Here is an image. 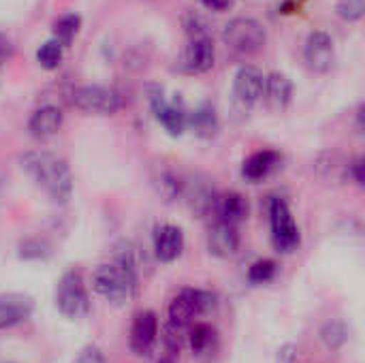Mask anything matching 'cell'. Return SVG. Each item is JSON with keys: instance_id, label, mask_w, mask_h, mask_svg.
<instances>
[{"instance_id": "cell-1", "label": "cell", "mask_w": 365, "mask_h": 363, "mask_svg": "<svg viewBox=\"0 0 365 363\" xmlns=\"http://www.w3.org/2000/svg\"><path fill=\"white\" fill-rule=\"evenodd\" d=\"M28 178L56 203H66L73 195V173L66 160L53 152L36 150L19 158Z\"/></svg>"}, {"instance_id": "cell-2", "label": "cell", "mask_w": 365, "mask_h": 363, "mask_svg": "<svg viewBox=\"0 0 365 363\" xmlns=\"http://www.w3.org/2000/svg\"><path fill=\"white\" fill-rule=\"evenodd\" d=\"M92 287L109 304L113 306L126 304L137 289L135 261L130 252H122L115 257V261L101 265L92 276Z\"/></svg>"}, {"instance_id": "cell-3", "label": "cell", "mask_w": 365, "mask_h": 363, "mask_svg": "<svg viewBox=\"0 0 365 363\" xmlns=\"http://www.w3.org/2000/svg\"><path fill=\"white\" fill-rule=\"evenodd\" d=\"M269 225H272V242L274 248L282 255H291L302 244L299 227L293 218V212L282 197H274L269 201Z\"/></svg>"}, {"instance_id": "cell-4", "label": "cell", "mask_w": 365, "mask_h": 363, "mask_svg": "<svg viewBox=\"0 0 365 363\" xmlns=\"http://www.w3.org/2000/svg\"><path fill=\"white\" fill-rule=\"evenodd\" d=\"M56 308L62 317L77 321L90 312V295L79 272H66L56 287Z\"/></svg>"}, {"instance_id": "cell-5", "label": "cell", "mask_w": 365, "mask_h": 363, "mask_svg": "<svg viewBox=\"0 0 365 363\" xmlns=\"http://www.w3.org/2000/svg\"><path fill=\"white\" fill-rule=\"evenodd\" d=\"M216 308V295L203 289H184L169 306V323L178 327H190L195 319Z\"/></svg>"}, {"instance_id": "cell-6", "label": "cell", "mask_w": 365, "mask_h": 363, "mask_svg": "<svg viewBox=\"0 0 365 363\" xmlns=\"http://www.w3.org/2000/svg\"><path fill=\"white\" fill-rule=\"evenodd\" d=\"M222 39H225L227 47L233 49L235 53L250 56V53H257L259 49H263L267 34H265V28L261 26V21H257L252 17H235L225 26Z\"/></svg>"}, {"instance_id": "cell-7", "label": "cell", "mask_w": 365, "mask_h": 363, "mask_svg": "<svg viewBox=\"0 0 365 363\" xmlns=\"http://www.w3.org/2000/svg\"><path fill=\"white\" fill-rule=\"evenodd\" d=\"M73 105L92 116H113L122 109L124 101L120 92L105 86H81L73 92Z\"/></svg>"}, {"instance_id": "cell-8", "label": "cell", "mask_w": 365, "mask_h": 363, "mask_svg": "<svg viewBox=\"0 0 365 363\" xmlns=\"http://www.w3.org/2000/svg\"><path fill=\"white\" fill-rule=\"evenodd\" d=\"M150 105H152V111H154L156 120L160 122V126L169 135L178 137L188 128V113L182 107V103L167 101L160 88H150Z\"/></svg>"}, {"instance_id": "cell-9", "label": "cell", "mask_w": 365, "mask_h": 363, "mask_svg": "<svg viewBox=\"0 0 365 363\" xmlns=\"http://www.w3.org/2000/svg\"><path fill=\"white\" fill-rule=\"evenodd\" d=\"M180 197L186 201V205L190 208L195 216L203 218L214 212L218 195L214 190V184L205 175H190V178H184Z\"/></svg>"}, {"instance_id": "cell-10", "label": "cell", "mask_w": 365, "mask_h": 363, "mask_svg": "<svg viewBox=\"0 0 365 363\" xmlns=\"http://www.w3.org/2000/svg\"><path fill=\"white\" fill-rule=\"evenodd\" d=\"M216 60V49L210 36H192L190 43L186 45V49L182 51L178 66L182 73L188 75H199L205 73L214 66Z\"/></svg>"}, {"instance_id": "cell-11", "label": "cell", "mask_w": 365, "mask_h": 363, "mask_svg": "<svg viewBox=\"0 0 365 363\" xmlns=\"http://www.w3.org/2000/svg\"><path fill=\"white\" fill-rule=\"evenodd\" d=\"M304 58L310 71L314 73H329L336 60V49H334V41L327 32L323 30H314L310 32L306 47H304Z\"/></svg>"}, {"instance_id": "cell-12", "label": "cell", "mask_w": 365, "mask_h": 363, "mask_svg": "<svg viewBox=\"0 0 365 363\" xmlns=\"http://www.w3.org/2000/svg\"><path fill=\"white\" fill-rule=\"evenodd\" d=\"M233 94H235V101L242 107H255L265 94V77H263V73L259 68H255V66H242L235 73Z\"/></svg>"}, {"instance_id": "cell-13", "label": "cell", "mask_w": 365, "mask_h": 363, "mask_svg": "<svg viewBox=\"0 0 365 363\" xmlns=\"http://www.w3.org/2000/svg\"><path fill=\"white\" fill-rule=\"evenodd\" d=\"M158 340V317L152 310L139 312L130 325L128 344L135 355H148Z\"/></svg>"}, {"instance_id": "cell-14", "label": "cell", "mask_w": 365, "mask_h": 363, "mask_svg": "<svg viewBox=\"0 0 365 363\" xmlns=\"http://www.w3.org/2000/svg\"><path fill=\"white\" fill-rule=\"evenodd\" d=\"M34 312V300L26 293H0V332L28 321Z\"/></svg>"}, {"instance_id": "cell-15", "label": "cell", "mask_w": 365, "mask_h": 363, "mask_svg": "<svg viewBox=\"0 0 365 363\" xmlns=\"http://www.w3.org/2000/svg\"><path fill=\"white\" fill-rule=\"evenodd\" d=\"M182 250H184V233L180 227L165 223L154 229V252L158 261L171 263L182 255Z\"/></svg>"}, {"instance_id": "cell-16", "label": "cell", "mask_w": 365, "mask_h": 363, "mask_svg": "<svg viewBox=\"0 0 365 363\" xmlns=\"http://www.w3.org/2000/svg\"><path fill=\"white\" fill-rule=\"evenodd\" d=\"M240 248V233L235 225L216 220L214 227L210 229L207 235V250L210 255L218 257V259H229L237 252Z\"/></svg>"}, {"instance_id": "cell-17", "label": "cell", "mask_w": 365, "mask_h": 363, "mask_svg": "<svg viewBox=\"0 0 365 363\" xmlns=\"http://www.w3.org/2000/svg\"><path fill=\"white\" fill-rule=\"evenodd\" d=\"M282 163V156L280 152L276 150H259L255 154H250L246 160H244V167H242V173L248 182H261L265 178H269Z\"/></svg>"}, {"instance_id": "cell-18", "label": "cell", "mask_w": 365, "mask_h": 363, "mask_svg": "<svg viewBox=\"0 0 365 363\" xmlns=\"http://www.w3.org/2000/svg\"><path fill=\"white\" fill-rule=\"evenodd\" d=\"M62 126V111L53 105H43L34 109V113L28 120V131L34 139L43 141L53 137Z\"/></svg>"}, {"instance_id": "cell-19", "label": "cell", "mask_w": 365, "mask_h": 363, "mask_svg": "<svg viewBox=\"0 0 365 363\" xmlns=\"http://www.w3.org/2000/svg\"><path fill=\"white\" fill-rule=\"evenodd\" d=\"M186 340L190 344L192 355L201 362H210L218 353V334L212 325H205V323L190 325Z\"/></svg>"}, {"instance_id": "cell-20", "label": "cell", "mask_w": 365, "mask_h": 363, "mask_svg": "<svg viewBox=\"0 0 365 363\" xmlns=\"http://www.w3.org/2000/svg\"><path fill=\"white\" fill-rule=\"evenodd\" d=\"M214 212H216L218 220L237 227L248 216V201L244 199V195L231 190V193H225V195L216 197Z\"/></svg>"}, {"instance_id": "cell-21", "label": "cell", "mask_w": 365, "mask_h": 363, "mask_svg": "<svg viewBox=\"0 0 365 363\" xmlns=\"http://www.w3.org/2000/svg\"><path fill=\"white\" fill-rule=\"evenodd\" d=\"M267 101L272 103V107L276 109H284L291 103L293 96V83L287 75L282 73H272L265 77V94Z\"/></svg>"}, {"instance_id": "cell-22", "label": "cell", "mask_w": 365, "mask_h": 363, "mask_svg": "<svg viewBox=\"0 0 365 363\" xmlns=\"http://www.w3.org/2000/svg\"><path fill=\"white\" fill-rule=\"evenodd\" d=\"M188 126L201 139H212L218 133V128H220L218 116H216L212 105H201L192 113H188Z\"/></svg>"}, {"instance_id": "cell-23", "label": "cell", "mask_w": 365, "mask_h": 363, "mask_svg": "<svg viewBox=\"0 0 365 363\" xmlns=\"http://www.w3.org/2000/svg\"><path fill=\"white\" fill-rule=\"evenodd\" d=\"M182 184H184V178L171 169H163V171H158V175H154V186H156L158 195H163L167 201L178 199L182 195Z\"/></svg>"}, {"instance_id": "cell-24", "label": "cell", "mask_w": 365, "mask_h": 363, "mask_svg": "<svg viewBox=\"0 0 365 363\" xmlns=\"http://www.w3.org/2000/svg\"><path fill=\"white\" fill-rule=\"evenodd\" d=\"M79 26H81L79 15H75V13L62 15V17L53 24V41H58L62 47H68V45L73 43V39L77 36Z\"/></svg>"}, {"instance_id": "cell-25", "label": "cell", "mask_w": 365, "mask_h": 363, "mask_svg": "<svg viewBox=\"0 0 365 363\" xmlns=\"http://www.w3.org/2000/svg\"><path fill=\"white\" fill-rule=\"evenodd\" d=\"M321 340L325 342L327 349L338 351L349 340V329H346V325L342 321H329L321 329Z\"/></svg>"}, {"instance_id": "cell-26", "label": "cell", "mask_w": 365, "mask_h": 363, "mask_svg": "<svg viewBox=\"0 0 365 363\" xmlns=\"http://www.w3.org/2000/svg\"><path fill=\"white\" fill-rule=\"evenodd\" d=\"M62 53H64V47H62L58 41L49 39L47 43H43V45L38 47V51H36V62H38L43 68L53 71V68H58V66H60V62H62Z\"/></svg>"}, {"instance_id": "cell-27", "label": "cell", "mask_w": 365, "mask_h": 363, "mask_svg": "<svg viewBox=\"0 0 365 363\" xmlns=\"http://www.w3.org/2000/svg\"><path fill=\"white\" fill-rule=\"evenodd\" d=\"M276 272H278L276 261H272V259H261V261H257V263L250 265V270H248V280H250L252 285H267V282L274 280Z\"/></svg>"}, {"instance_id": "cell-28", "label": "cell", "mask_w": 365, "mask_h": 363, "mask_svg": "<svg viewBox=\"0 0 365 363\" xmlns=\"http://www.w3.org/2000/svg\"><path fill=\"white\" fill-rule=\"evenodd\" d=\"M336 11L344 21H359L365 13V0H338Z\"/></svg>"}, {"instance_id": "cell-29", "label": "cell", "mask_w": 365, "mask_h": 363, "mask_svg": "<svg viewBox=\"0 0 365 363\" xmlns=\"http://www.w3.org/2000/svg\"><path fill=\"white\" fill-rule=\"evenodd\" d=\"M73 363H107L105 362V355L101 353V349L96 347H86L79 351V355L75 357Z\"/></svg>"}, {"instance_id": "cell-30", "label": "cell", "mask_w": 365, "mask_h": 363, "mask_svg": "<svg viewBox=\"0 0 365 363\" xmlns=\"http://www.w3.org/2000/svg\"><path fill=\"white\" fill-rule=\"evenodd\" d=\"M349 175L353 178V182L357 184V186H364V160L361 158H355L353 163H349Z\"/></svg>"}, {"instance_id": "cell-31", "label": "cell", "mask_w": 365, "mask_h": 363, "mask_svg": "<svg viewBox=\"0 0 365 363\" xmlns=\"http://www.w3.org/2000/svg\"><path fill=\"white\" fill-rule=\"evenodd\" d=\"M297 359V349L293 344H284L278 351V363H295Z\"/></svg>"}, {"instance_id": "cell-32", "label": "cell", "mask_w": 365, "mask_h": 363, "mask_svg": "<svg viewBox=\"0 0 365 363\" xmlns=\"http://www.w3.org/2000/svg\"><path fill=\"white\" fill-rule=\"evenodd\" d=\"M11 56H13V45H11V41H9V36L0 30V64L6 62Z\"/></svg>"}, {"instance_id": "cell-33", "label": "cell", "mask_w": 365, "mask_h": 363, "mask_svg": "<svg viewBox=\"0 0 365 363\" xmlns=\"http://www.w3.org/2000/svg\"><path fill=\"white\" fill-rule=\"evenodd\" d=\"M201 2H203V6H205V9L216 11V13L227 11V9H231V6H233V0H201Z\"/></svg>"}, {"instance_id": "cell-34", "label": "cell", "mask_w": 365, "mask_h": 363, "mask_svg": "<svg viewBox=\"0 0 365 363\" xmlns=\"http://www.w3.org/2000/svg\"><path fill=\"white\" fill-rule=\"evenodd\" d=\"M178 357H180V353L165 349V353H163V355H160V357H158L154 363H178Z\"/></svg>"}]
</instances>
